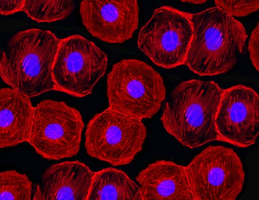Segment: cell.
Returning <instances> with one entry per match:
<instances>
[{
  "label": "cell",
  "instance_id": "cell-1",
  "mask_svg": "<svg viewBox=\"0 0 259 200\" xmlns=\"http://www.w3.org/2000/svg\"><path fill=\"white\" fill-rule=\"evenodd\" d=\"M191 22L193 34L184 65L200 76L232 70L248 37L243 25L215 6L192 13Z\"/></svg>",
  "mask_w": 259,
  "mask_h": 200
},
{
  "label": "cell",
  "instance_id": "cell-2",
  "mask_svg": "<svg viewBox=\"0 0 259 200\" xmlns=\"http://www.w3.org/2000/svg\"><path fill=\"white\" fill-rule=\"evenodd\" d=\"M223 91L213 81L180 82L171 90L160 118L164 129L191 149L218 141L215 119Z\"/></svg>",
  "mask_w": 259,
  "mask_h": 200
},
{
  "label": "cell",
  "instance_id": "cell-3",
  "mask_svg": "<svg viewBox=\"0 0 259 200\" xmlns=\"http://www.w3.org/2000/svg\"><path fill=\"white\" fill-rule=\"evenodd\" d=\"M60 38L50 30L30 28L15 33L0 59V77L30 98L54 90L52 69Z\"/></svg>",
  "mask_w": 259,
  "mask_h": 200
},
{
  "label": "cell",
  "instance_id": "cell-4",
  "mask_svg": "<svg viewBox=\"0 0 259 200\" xmlns=\"http://www.w3.org/2000/svg\"><path fill=\"white\" fill-rule=\"evenodd\" d=\"M110 109L142 120L160 110L166 96L162 76L147 63L124 59L115 64L107 77Z\"/></svg>",
  "mask_w": 259,
  "mask_h": 200
},
{
  "label": "cell",
  "instance_id": "cell-5",
  "mask_svg": "<svg viewBox=\"0 0 259 200\" xmlns=\"http://www.w3.org/2000/svg\"><path fill=\"white\" fill-rule=\"evenodd\" d=\"M84 127L76 108L64 102L44 100L34 107L28 142L47 160L71 158L79 152Z\"/></svg>",
  "mask_w": 259,
  "mask_h": 200
},
{
  "label": "cell",
  "instance_id": "cell-6",
  "mask_svg": "<svg viewBox=\"0 0 259 200\" xmlns=\"http://www.w3.org/2000/svg\"><path fill=\"white\" fill-rule=\"evenodd\" d=\"M147 133L142 120L108 108L88 122L85 149L90 157L112 166L128 165L142 151Z\"/></svg>",
  "mask_w": 259,
  "mask_h": 200
},
{
  "label": "cell",
  "instance_id": "cell-7",
  "mask_svg": "<svg viewBox=\"0 0 259 200\" xmlns=\"http://www.w3.org/2000/svg\"><path fill=\"white\" fill-rule=\"evenodd\" d=\"M185 168L195 200H236L242 190L243 164L230 147L208 146Z\"/></svg>",
  "mask_w": 259,
  "mask_h": 200
},
{
  "label": "cell",
  "instance_id": "cell-8",
  "mask_svg": "<svg viewBox=\"0 0 259 200\" xmlns=\"http://www.w3.org/2000/svg\"><path fill=\"white\" fill-rule=\"evenodd\" d=\"M191 14L169 6L155 9L140 30L139 49L162 68L184 65L193 34Z\"/></svg>",
  "mask_w": 259,
  "mask_h": 200
},
{
  "label": "cell",
  "instance_id": "cell-9",
  "mask_svg": "<svg viewBox=\"0 0 259 200\" xmlns=\"http://www.w3.org/2000/svg\"><path fill=\"white\" fill-rule=\"evenodd\" d=\"M108 61L105 52L79 34L60 39L52 69L54 90L76 97L89 95Z\"/></svg>",
  "mask_w": 259,
  "mask_h": 200
},
{
  "label": "cell",
  "instance_id": "cell-10",
  "mask_svg": "<svg viewBox=\"0 0 259 200\" xmlns=\"http://www.w3.org/2000/svg\"><path fill=\"white\" fill-rule=\"evenodd\" d=\"M218 141L245 148L255 143L259 132V96L249 86L224 89L215 119Z\"/></svg>",
  "mask_w": 259,
  "mask_h": 200
},
{
  "label": "cell",
  "instance_id": "cell-11",
  "mask_svg": "<svg viewBox=\"0 0 259 200\" xmlns=\"http://www.w3.org/2000/svg\"><path fill=\"white\" fill-rule=\"evenodd\" d=\"M79 12L88 31L108 43H122L131 39L139 25L137 0H84Z\"/></svg>",
  "mask_w": 259,
  "mask_h": 200
},
{
  "label": "cell",
  "instance_id": "cell-12",
  "mask_svg": "<svg viewBox=\"0 0 259 200\" xmlns=\"http://www.w3.org/2000/svg\"><path fill=\"white\" fill-rule=\"evenodd\" d=\"M94 174L79 161L52 164L42 173L32 200H87Z\"/></svg>",
  "mask_w": 259,
  "mask_h": 200
},
{
  "label": "cell",
  "instance_id": "cell-13",
  "mask_svg": "<svg viewBox=\"0 0 259 200\" xmlns=\"http://www.w3.org/2000/svg\"><path fill=\"white\" fill-rule=\"evenodd\" d=\"M136 180L141 200H195L185 166L157 160L141 171Z\"/></svg>",
  "mask_w": 259,
  "mask_h": 200
},
{
  "label": "cell",
  "instance_id": "cell-14",
  "mask_svg": "<svg viewBox=\"0 0 259 200\" xmlns=\"http://www.w3.org/2000/svg\"><path fill=\"white\" fill-rule=\"evenodd\" d=\"M33 109L30 98L12 88L0 89V148L28 142Z\"/></svg>",
  "mask_w": 259,
  "mask_h": 200
},
{
  "label": "cell",
  "instance_id": "cell-15",
  "mask_svg": "<svg viewBox=\"0 0 259 200\" xmlns=\"http://www.w3.org/2000/svg\"><path fill=\"white\" fill-rule=\"evenodd\" d=\"M87 200H141L140 188L123 171L104 168L94 172Z\"/></svg>",
  "mask_w": 259,
  "mask_h": 200
},
{
  "label": "cell",
  "instance_id": "cell-16",
  "mask_svg": "<svg viewBox=\"0 0 259 200\" xmlns=\"http://www.w3.org/2000/svg\"><path fill=\"white\" fill-rule=\"evenodd\" d=\"M75 8L72 0H25L23 11L38 22H52L67 18Z\"/></svg>",
  "mask_w": 259,
  "mask_h": 200
},
{
  "label": "cell",
  "instance_id": "cell-17",
  "mask_svg": "<svg viewBox=\"0 0 259 200\" xmlns=\"http://www.w3.org/2000/svg\"><path fill=\"white\" fill-rule=\"evenodd\" d=\"M32 182L14 170L0 171V200H32Z\"/></svg>",
  "mask_w": 259,
  "mask_h": 200
},
{
  "label": "cell",
  "instance_id": "cell-18",
  "mask_svg": "<svg viewBox=\"0 0 259 200\" xmlns=\"http://www.w3.org/2000/svg\"><path fill=\"white\" fill-rule=\"evenodd\" d=\"M214 4L233 17L249 15L256 12L259 7L258 0H215Z\"/></svg>",
  "mask_w": 259,
  "mask_h": 200
},
{
  "label": "cell",
  "instance_id": "cell-19",
  "mask_svg": "<svg viewBox=\"0 0 259 200\" xmlns=\"http://www.w3.org/2000/svg\"><path fill=\"white\" fill-rule=\"evenodd\" d=\"M259 25L257 23L252 30L248 41V52L251 63L258 72L259 68Z\"/></svg>",
  "mask_w": 259,
  "mask_h": 200
},
{
  "label": "cell",
  "instance_id": "cell-20",
  "mask_svg": "<svg viewBox=\"0 0 259 200\" xmlns=\"http://www.w3.org/2000/svg\"><path fill=\"white\" fill-rule=\"evenodd\" d=\"M25 0H0V14L10 15L22 11Z\"/></svg>",
  "mask_w": 259,
  "mask_h": 200
},
{
  "label": "cell",
  "instance_id": "cell-21",
  "mask_svg": "<svg viewBox=\"0 0 259 200\" xmlns=\"http://www.w3.org/2000/svg\"><path fill=\"white\" fill-rule=\"evenodd\" d=\"M182 2L188 3L193 4L199 5L205 3L207 1L206 0H187V1H181Z\"/></svg>",
  "mask_w": 259,
  "mask_h": 200
}]
</instances>
